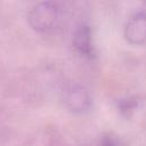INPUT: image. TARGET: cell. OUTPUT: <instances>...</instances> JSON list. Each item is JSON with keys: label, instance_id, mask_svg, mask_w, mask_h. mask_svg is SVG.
<instances>
[{"label": "cell", "instance_id": "obj_1", "mask_svg": "<svg viewBox=\"0 0 146 146\" xmlns=\"http://www.w3.org/2000/svg\"><path fill=\"white\" fill-rule=\"evenodd\" d=\"M58 8L54 2H40L29 13L27 21L30 26L36 32L49 30L56 22Z\"/></svg>", "mask_w": 146, "mask_h": 146}, {"label": "cell", "instance_id": "obj_2", "mask_svg": "<svg viewBox=\"0 0 146 146\" xmlns=\"http://www.w3.org/2000/svg\"><path fill=\"white\" fill-rule=\"evenodd\" d=\"M124 36L130 44L146 43V11H137L129 18L124 27Z\"/></svg>", "mask_w": 146, "mask_h": 146}, {"label": "cell", "instance_id": "obj_3", "mask_svg": "<svg viewBox=\"0 0 146 146\" xmlns=\"http://www.w3.org/2000/svg\"><path fill=\"white\" fill-rule=\"evenodd\" d=\"M66 104L74 113H86L91 107V97L84 87L75 84L67 91Z\"/></svg>", "mask_w": 146, "mask_h": 146}, {"label": "cell", "instance_id": "obj_4", "mask_svg": "<svg viewBox=\"0 0 146 146\" xmlns=\"http://www.w3.org/2000/svg\"><path fill=\"white\" fill-rule=\"evenodd\" d=\"M73 47L79 55L86 58H92L95 56L92 35L89 25L84 23L78 25L73 34Z\"/></svg>", "mask_w": 146, "mask_h": 146}, {"label": "cell", "instance_id": "obj_5", "mask_svg": "<svg viewBox=\"0 0 146 146\" xmlns=\"http://www.w3.org/2000/svg\"><path fill=\"white\" fill-rule=\"evenodd\" d=\"M100 146H114V144H113V141H112L110 138H105V139L102 141Z\"/></svg>", "mask_w": 146, "mask_h": 146}]
</instances>
